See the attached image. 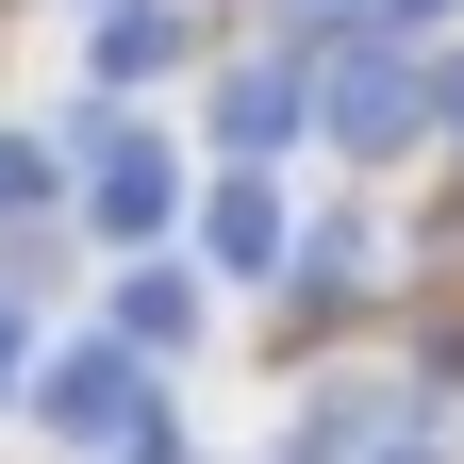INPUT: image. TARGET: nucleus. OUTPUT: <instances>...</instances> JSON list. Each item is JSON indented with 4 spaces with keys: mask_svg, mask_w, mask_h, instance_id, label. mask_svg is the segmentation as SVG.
<instances>
[{
    "mask_svg": "<svg viewBox=\"0 0 464 464\" xmlns=\"http://www.w3.org/2000/svg\"><path fill=\"white\" fill-rule=\"evenodd\" d=\"M382 464H431V448H382Z\"/></svg>",
    "mask_w": 464,
    "mask_h": 464,
    "instance_id": "6e6552de",
    "label": "nucleus"
},
{
    "mask_svg": "<svg viewBox=\"0 0 464 464\" xmlns=\"http://www.w3.org/2000/svg\"><path fill=\"white\" fill-rule=\"evenodd\" d=\"M150 415V382H133V348H67V365H50V431H83V448H116Z\"/></svg>",
    "mask_w": 464,
    "mask_h": 464,
    "instance_id": "f257e3e1",
    "label": "nucleus"
},
{
    "mask_svg": "<svg viewBox=\"0 0 464 464\" xmlns=\"http://www.w3.org/2000/svg\"><path fill=\"white\" fill-rule=\"evenodd\" d=\"M448 116H464V67H448Z\"/></svg>",
    "mask_w": 464,
    "mask_h": 464,
    "instance_id": "1a4fd4ad",
    "label": "nucleus"
},
{
    "mask_svg": "<svg viewBox=\"0 0 464 464\" xmlns=\"http://www.w3.org/2000/svg\"><path fill=\"white\" fill-rule=\"evenodd\" d=\"M415 116H431V83L398 67V50H348V67H332V133H348V150H398Z\"/></svg>",
    "mask_w": 464,
    "mask_h": 464,
    "instance_id": "f03ea898",
    "label": "nucleus"
},
{
    "mask_svg": "<svg viewBox=\"0 0 464 464\" xmlns=\"http://www.w3.org/2000/svg\"><path fill=\"white\" fill-rule=\"evenodd\" d=\"M34 183H50V150H34V133H0V199H34Z\"/></svg>",
    "mask_w": 464,
    "mask_h": 464,
    "instance_id": "423d86ee",
    "label": "nucleus"
},
{
    "mask_svg": "<svg viewBox=\"0 0 464 464\" xmlns=\"http://www.w3.org/2000/svg\"><path fill=\"white\" fill-rule=\"evenodd\" d=\"M199 249L216 266H282V183H216L199 199Z\"/></svg>",
    "mask_w": 464,
    "mask_h": 464,
    "instance_id": "7ed1b4c3",
    "label": "nucleus"
},
{
    "mask_svg": "<svg viewBox=\"0 0 464 464\" xmlns=\"http://www.w3.org/2000/svg\"><path fill=\"white\" fill-rule=\"evenodd\" d=\"M216 133H232V150H282V133H299V83H282V67H232Z\"/></svg>",
    "mask_w": 464,
    "mask_h": 464,
    "instance_id": "39448f33",
    "label": "nucleus"
},
{
    "mask_svg": "<svg viewBox=\"0 0 464 464\" xmlns=\"http://www.w3.org/2000/svg\"><path fill=\"white\" fill-rule=\"evenodd\" d=\"M398 17H464V0H398Z\"/></svg>",
    "mask_w": 464,
    "mask_h": 464,
    "instance_id": "0eeeda50",
    "label": "nucleus"
},
{
    "mask_svg": "<svg viewBox=\"0 0 464 464\" xmlns=\"http://www.w3.org/2000/svg\"><path fill=\"white\" fill-rule=\"evenodd\" d=\"M0 365H17V332H0Z\"/></svg>",
    "mask_w": 464,
    "mask_h": 464,
    "instance_id": "9d476101",
    "label": "nucleus"
},
{
    "mask_svg": "<svg viewBox=\"0 0 464 464\" xmlns=\"http://www.w3.org/2000/svg\"><path fill=\"white\" fill-rule=\"evenodd\" d=\"M83 199H100L116 232H150V216H166V150H150V133H116V150L83 166Z\"/></svg>",
    "mask_w": 464,
    "mask_h": 464,
    "instance_id": "20e7f679",
    "label": "nucleus"
}]
</instances>
